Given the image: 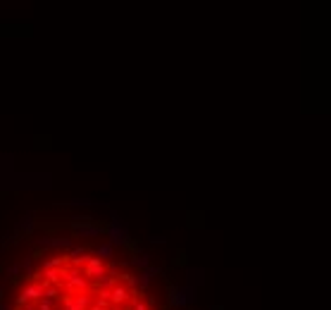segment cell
Segmentation results:
<instances>
[{
    "label": "cell",
    "mask_w": 331,
    "mask_h": 310,
    "mask_svg": "<svg viewBox=\"0 0 331 310\" xmlns=\"http://www.w3.org/2000/svg\"><path fill=\"white\" fill-rule=\"evenodd\" d=\"M127 241L91 217L33 220L0 251V310H160V268L124 258Z\"/></svg>",
    "instance_id": "6da1fadb"
}]
</instances>
